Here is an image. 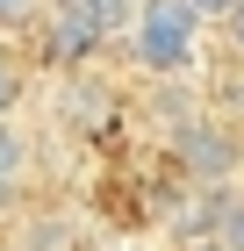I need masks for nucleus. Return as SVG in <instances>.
Returning a JSON list of instances; mask_svg holds the SVG:
<instances>
[{"label":"nucleus","mask_w":244,"mask_h":251,"mask_svg":"<svg viewBox=\"0 0 244 251\" xmlns=\"http://www.w3.org/2000/svg\"><path fill=\"white\" fill-rule=\"evenodd\" d=\"M122 50H130L136 72H187L194 50H201V15H194V0H136L130 22H122Z\"/></svg>","instance_id":"nucleus-1"},{"label":"nucleus","mask_w":244,"mask_h":251,"mask_svg":"<svg viewBox=\"0 0 244 251\" xmlns=\"http://www.w3.org/2000/svg\"><path fill=\"white\" fill-rule=\"evenodd\" d=\"M29 36H36V58H43V65H57V72L86 65L101 43H108V36H101V22L86 15L79 0H51V7L36 15V29H29Z\"/></svg>","instance_id":"nucleus-2"},{"label":"nucleus","mask_w":244,"mask_h":251,"mask_svg":"<svg viewBox=\"0 0 244 251\" xmlns=\"http://www.w3.org/2000/svg\"><path fill=\"white\" fill-rule=\"evenodd\" d=\"M172 151H180V165H187V179H194V187H230L244 136H230L223 122H187Z\"/></svg>","instance_id":"nucleus-3"},{"label":"nucleus","mask_w":244,"mask_h":251,"mask_svg":"<svg viewBox=\"0 0 244 251\" xmlns=\"http://www.w3.org/2000/svg\"><path fill=\"white\" fill-rule=\"evenodd\" d=\"M22 173H29V144H22V129L7 115H0V201L22 187Z\"/></svg>","instance_id":"nucleus-4"},{"label":"nucleus","mask_w":244,"mask_h":251,"mask_svg":"<svg viewBox=\"0 0 244 251\" xmlns=\"http://www.w3.org/2000/svg\"><path fill=\"white\" fill-rule=\"evenodd\" d=\"M216 244L223 251H244V194H223V208H216Z\"/></svg>","instance_id":"nucleus-5"},{"label":"nucleus","mask_w":244,"mask_h":251,"mask_svg":"<svg viewBox=\"0 0 244 251\" xmlns=\"http://www.w3.org/2000/svg\"><path fill=\"white\" fill-rule=\"evenodd\" d=\"M101 94H108V86H94V79H72V86H65V115H72V122H94L101 108H108Z\"/></svg>","instance_id":"nucleus-6"},{"label":"nucleus","mask_w":244,"mask_h":251,"mask_svg":"<svg viewBox=\"0 0 244 251\" xmlns=\"http://www.w3.org/2000/svg\"><path fill=\"white\" fill-rule=\"evenodd\" d=\"M36 15H43V0H0V36H7V43L29 36V29H36Z\"/></svg>","instance_id":"nucleus-7"},{"label":"nucleus","mask_w":244,"mask_h":251,"mask_svg":"<svg viewBox=\"0 0 244 251\" xmlns=\"http://www.w3.org/2000/svg\"><path fill=\"white\" fill-rule=\"evenodd\" d=\"M15 108H22V65L0 50V115H15Z\"/></svg>","instance_id":"nucleus-8"},{"label":"nucleus","mask_w":244,"mask_h":251,"mask_svg":"<svg viewBox=\"0 0 244 251\" xmlns=\"http://www.w3.org/2000/svg\"><path fill=\"white\" fill-rule=\"evenodd\" d=\"M223 43H230V58L244 65V0H237V7L223 15Z\"/></svg>","instance_id":"nucleus-9"},{"label":"nucleus","mask_w":244,"mask_h":251,"mask_svg":"<svg viewBox=\"0 0 244 251\" xmlns=\"http://www.w3.org/2000/svg\"><path fill=\"white\" fill-rule=\"evenodd\" d=\"M230 7H237V0H194V15H201V22H223Z\"/></svg>","instance_id":"nucleus-10"},{"label":"nucleus","mask_w":244,"mask_h":251,"mask_svg":"<svg viewBox=\"0 0 244 251\" xmlns=\"http://www.w3.org/2000/svg\"><path fill=\"white\" fill-rule=\"evenodd\" d=\"M237 173H244V151H237Z\"/></svg>","instance_id":"nucleus-11"}]
</instances>
